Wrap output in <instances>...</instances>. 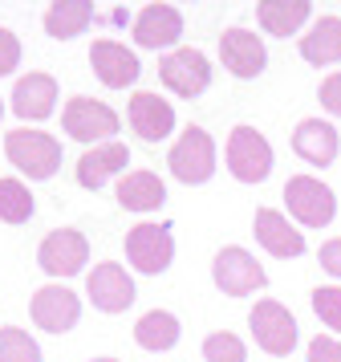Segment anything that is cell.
<instances>
[{
    "instance_id": "26",
    "label": "cell",
    "mask_w": 341,
    "mask_h": 362,
    "mask_svg": "<svg viewBox=\"0 0 341 362\" xmlns=\"http://www.w3.org/2000/svg\"><path fill=\"white\" fill-rule=\"evenodd\" d=\"M32 216V192L20 180H0V220L4 224H25Z\"/></svg>"
},
{
    "instance_id": "21",
    "label": "cell",
    "mask_w": 341,
    "mask_h": 362,
    "mask_svg": "<svg viewBox=\"0 0 341 362\" xmlns=\"http://www.w3.org/2000/svg\"><path fill=\"white\" fill-rule=\"evenodd\" d=\"M162 199H167V187L155 171H126L118 180V204L126 212H155L162 208Z\"/></svg>"
},
{
    "instance_id": "2",
    "label": "cell",
    "mask_w": 341,
    "mask_h": 362,
    "mask_svg": "<svg viewBox=\"0 0 341 362\" xmlns=\"http://www.w3.org/2000/svg\"><path fill=\"white\" fill-rule=\"evenodd\" d=\"M167 163H171V175L179 183H187V187L191 183H208L215 175V139L203 127H187L179 134V143L171 147Z\"/></svg>"
},
{
    "instance_id": "23",
    "label": "cell",
    "mask_w": 341,
    "mask_h": 362,
    "mask_svg": "<svg viewBox=\"0 0 341 362\" xmlns=\"http://www.w3.org/2000/svg\"><path fill=\"white\" fill-rule=\"evenodd\" d=\"M309 13H313V4H309V0H260V4H256L260 29H264V33H273V37L297 33V29L309 21Z\"/></svg>"
},
{
    "instance_id": "8",
    "label": "cell",
    "mask_w": 341,
    "mask_h": 362,
    "mask_svg": "<svg viewBox=\"0 0 341 362\" xmlns=\"http://www.w3.org/2000/svg\"><path fill=\"white\" fill-rule=\"evenodd\" d=\"M285 204L305 228H325L333 220V212H337V196L313 175H292L285 183Z\"/></svg>"
},
{
    "instance_id": "35",
    "label": "cell",
    "mask_w": 341,
    "mask_h": 362,
    "mask_svg": "<svg viewBox=\"0 0 341 362\" xmlns=\"http://www.w3.org/2000/svg\"><path fill=\"white\" fill-rule=\"evenodd\" d=\"M0 115H4V102H0Z\"/></svg>"
},
{
    "instance_id": "17",
    "label": "cell",
    "mask_w": 341,
    "mask_h": 362,
    "mask_svg": "<svg viewBox=\"0 0 341 362\" xmlns=\"http://www.w3.org/2000/svg\"><path fill=\"white\" fill-rule=\"evenodd\" d=\"M57 110V82L49 74H25L13 90V115L25 122H41Z\"/></svg>"
},
{
    "instance_id": "33",
    "label": "cell",
    "mask_w": 341,
    "mask_h": 362,
    "mask_svg": "<svg viewBox=\"0 0 341 362\" xmlns=\"http://www.w3.org/2000/svg\"><path fill=\"white\" fill-rule=\"evenodd\" d=\"M317 261H321L325 273H333V277H341V236H333V240H325L321 252H317Z\"/></svg>"
},
{
    "instance_id": "28",
    "label": "cell",
    "mask_w": 341,
    "mask_h": 362,
    "mask_svg": "<svg viewBox=\"0 0 341 362\" xmlns=\"http://www.w3.org/2000/svg\"><path fill=\"white\" fill-rule=\"evenodd\" d=\"M313 313L321 317V326L341 334V285H317L313 289Z\"/></svg>"
},
{
    "instance_id": "6",
    "label": "cell",
    "mask_w": 341,
    "mask_h": 362,
    "mask_svg": "<svg viewBox=\"0 0 341 362\" xmlns=\"http://www.w3.org/2000/svg\"><path fill=\"white\" fill-rule=\"evenodd\" d=\"M211 277H215V285H220L227 297L256 293V289H264V281H268L264 277V269H260V261L240 245H227V248L215 252V261H211Z\"/></svg>"
},
{
    "instance_id": "12",
    "label": "cell",
    "mask_w": 341,
    "mask_h": 362,
    "mask_svg": "<svg viewBox=\"0 0 341 362\" xmlns=\"http://www.w3.org/2000/svg\"><path fill=\"white\" fill-rule=\"evenodd\" d=\"M29 313H32V322H37L41 329L65 334V329L78 326L81 301H78V293L65 289V285H41V289L32 293V301H29Z\"/></svg>"
},
{
    "instance_id": "1",
    "label": "cell",
    "mask_w": 341,
    "mask_h": 362,
    "mask_svg": "<svg viewBox=\"0 0 341 362\" xmlns=\"http://www.w3.org/2000/svg\"><path fill=\"white\" fill-rule=\"evenodd\" d=\"M4 155L29 180H53L57 167H61V143L49 131H8Z\"/></svg>"
},
{
    "instance_id": "27",
    "label": "cell",
    "mask_w": 341,
    "mask_h": 362,
    "mask_svg": "<svg viewBox=\"0 0 341 362\" xmlns=\"http://www.w3.org/2000/svg\"><path fill=\"white\" fill-rule=\"evenodd\" d=\"M0 362H41V346L20 326H0Z\"/></svg>"
},
{
    "instance_id": "20",
    "label": "cell",
    "mask_w": 341,
    "mask_h": 362,
    "mask_svg": "<svg viewBox=\"0 0 341 362\" xmlns=\"http://www.w3.org/2000/svg\"><path fill=\"white\" fill-rule=\"evenodd\" d=\"M126 163H130L126 143H102V147H90L78 159V183L81 187H90V192H97L110 175L126 171Z\"/></svg>"
},
{
    "instance_id": "24",
    "label": "cell",
    "mask_w": 341,
    "mask_h": 362,
    "mask_svg": "<svg viewBox=\"0 0 341 362\" xmlns=\"http://www.w3.org/2000/svg\"><path fill=\"white\" fill-rule=\"evenodd\" d=\"M90 21H94V4L90 0H53L45 13V33L57 37V41H69V37L85 33Z\"/></svg>"
},
{
    "instance_id": "29",
    "label": "cell",
    "mask_w": 341,
    "mask_h": 362,
    "mask_svg": "<svg viewBox=\"0 0 341 362\" xmlns=\"http://www.w3.org/2000/svg\"><path fill=\"white\" fill-rule=\"evenodd\" d=\"M203 358L208 362H248V350H244V342L236 334L220 329V334H211L203 342Z\"/></svg>"
},
{
    "instance_id": "11",
    "label": "cell",
    "mask_w": 341,
    "mask_h": 362,
    "mask_svg": "<svg viewBox=\"0 0 341 362\" xmlns=\"http://www.w3.org/2000/svg\"><path fill=\"white\" fill-rule=\"evenodd\" d=\"M85 293H90V301H94V310L122 313V310L134 305L138 289H134L130 273L118 261H102V264H94V273L85 277Z\"/></svg>"
},
{
    "instance_id": "31",
    "label": "cell",
    "mask_w": 341,
    "mask_h": 362,
    "mask_svg": "<svg viewBox=\"0 0 341 362\" xmlns=\"http://www.w3.org/2000/svg\"><path fill=\"white\" fill-rule=\"evenodd\" d=\"M309 362H341V342L337 338H313L309 342Z\"/></svg>"
},
{
    "instance_id": "9",
    "label": "cell",
    "mask_w": 341,
    "mask_h": 362,
    "mask_svg": "<svg viewBox=\"0 0 341 362\" xmlns=\"http://www.w3.org/2000/svg\"><path fill=\"white\" fill-rule=\"evenodd\" d=\"M159 78L179 98H199L211 86V62L199 49H175L159 62Z\"/></svg>"
},
{
    "instance_id": "13",
    "label": "cell",
    "mask_w": 341,
    "mask_h": 362,
    "mask_svg": "<svg viewBox=\"0 0 341 362\" xmlns=\"http://www.w3.org/2000/svg\"><path fill=\"white\" fill-rule=\"evenodd\" d=\"M90 66H94L97 82L110 86V90H126V86H134L138 74H143V62H138L122 41H110V37H102V41L90 45Z\"/></svg>"
},
{
    "instance_id": "34",
    "label": "cell",
    "mask_w": 341,
    "mask_h": 362,
    "mask_svg": "<svg viewBox=\"0 0 341 362\" xmlns=\"http://www.w3.org/2000/svg\"><path fill=\"white\" fill-rule=\"evenodd\" d=\"M90 362H118V358H90Z\"/></svg>"
},
{
    "instance_id": "25",
    "label": "cell",
    "mask_w": 341,
    "mask_h": 362,
    "mask_svg": "<svg viewBox=\"0 0 341 362\" xmlns=\"http://www.w3.org/2000/svg\"><path fill=\"white\" fill-rule=\"evenodd\" d=\"M179 317L167 310H150L138 317V326H134V342L143 346V350H150V354H159V350H171V346L179 342Z\"/></svg>"
},
{
    "instance_id": "3",
    "label": "cell",
    "mask_w": 341,
    "mask_h": 362,
    "mask_svg": "<svg viewBox=\"0 0 341 362\" xmlns=\"http://www.w3.org/2000/svg\"><path fill=\"white\" fill-rule=\"evenodd\" d=\"M61 127L85 147H102V143H114L118 115L97 98H69L61 110Z\"/></svg>"
},
{
    "instance_id": "18",
    "label": "cell",
    "mask_w": 341,
    "mask_h": 362,
    "mask_svg": "<svg viewBox=\"0 0 341 362\" xmlns=\"http://www.w3.org/2000/svg\"><path fill=\"white\" fill-rule=\"evenodd\" d=\"M252 232H256V240L268 248L273 257H285V261H289V257H301V252H305V236L292 228L289 216L276 212V208H260L256 220H252Z\"/></svg>"
},
{
    "instance_id": "7",
    "label": "cell",
    "mask_w": 341,
    "mask_h": 362,
    "mask_svg": "<svg viewBox=\"0 0 341 362\" xmlns=\"http://www.w3.org/2000/svg\"><path fill=\"white\" fill-rule=\"evenodd\" d=\"M85 261H90V240H85L78 228L49 232L45 240H41V248H37V264L57 281L78 277L81 269H85Z\"/></svg>"
},
{
    "instance_id": "4",
    "label": "cell",
    "mask_w": 341,
    "mask_h": 362,
    "mask_svg": "<svg viewBox=\"0 0 341 362\" xmlns=\"http://www.w3.org/2000/svg\"><path fill=\"white\" fill-rule=\"evenodd\" d=\"M227 171L236 175L240 183H264L268 171H273V147L268 139L252 127H236L227 134Z\"/></svg>"
},
{
    "instance_id": "22",
    "label": "cell",
    "mask_w": 341,
    "mask_h": 362,
    "mask_svg": "<svg viewBox=\"0 0 341 362\" xmlns=\"http://www.w3.org/2000/svg\"><path fill=\"white\" fill-rule=\"evenodd\" d=\"M301 57L313 66H341V17H321L301 37Z\"/></svg>"
},
{
    "instance_id": "14",
    "label": "cell",
    "mask_w": 341,
    "mask_h": 362,
    "mask_svg": "<svg viewBox=\"0 0 341 362\" xmlns=\"http://www.w3.org/2000/svg\"><path fill=\"white\" fill-rule=\"evenodd\" d=\"M220 57H224V66L232 78H260L264 74V62H268V53H264V41L260 33L252 29H227L220 37Z\"/></svg>"
},
{
    "instance_id": "15",
    "label": "cell",
    "mask_w": 341,
    "mask_h": 362,
    "mask_svg": "<svg viewBox=\"0 0 341 362\" xmlns=\"http://www.w3.org/2000/svg\"><path fill=\"white\" fill-rule=\"evenodd\" d=\"M183 37V13L175 4H146L134 17V45L143 49H171Z\"/></svg>"
},
{
    "instance_id": "19",
    "label": "cell",
    "mask_w": 341,
    "mask_h": 362,
    "mask_svg": "<svg viewBox=\"0 0 341 362\" xmlns=\"http://www.w3.org/2000/svg\"><path fill=\"white\" fill-rule=\"evenodd\" d=\"M337 147H341L337 131H333L329 122H321V118H305V122L292 131V151L313 167H329L337 159Z\"/></svg>"
},
{
    "instance_id": "32",
    "label": "cell",
    "mask_w": 341,
    "mask_h": 362,
    "mask_svg": "<svg viewBox=\"0 0 341 362\" xmlns=\"http://www.w3.org/2000/svg\"><path fill=\"white\" fill-rule=\"evenodd\" d=\"M317 98H321V106L329 110V115H337V118H341V74H329V78H325V82H321V94H317Z\"/></svg>"
},
{
    "instance_id": "30",
    "label": "cell",
    "mask_w": 341,
    "mask_h": 362,
    "mask_svg": "<svg viewBox=\"0 0 341 362\" xmlns=\"http://www.w3.org/2000/svg\"><path fill=\"white\" fill-rule=\"evenodd\" d=\"M16 66H20V41L13 29H0V78L13 74Z\"/></svg>"
},
{
    "instance_id": "16",
    "label": "cell",
    "mask_w": 341,
    "mask_h": 362,
    "mask_svg": "<svg viewBox=\"0 0 341 362\" xmlns=\"http://www.w3.org/2000/svg\"><path fill=\"white\" fill-rule=\"evenodd\" d=\"M130 127L138 131V139L146 143H162L167 134L175 131V106L159 94H150V90H138L134 98H130Z\"/></svg>"
},
{
    "instance_id": "5",
    "label": "cell",
    "mask_w": 341,
    "mask_h": 362,
    "mask_svg": "<svg viewBox=\"0 0 341 362\" xmlns=\"http://www.w3.org/2000/svg\"><path fill=\"white\" fill-rule=\"evenodd\" d=\"M248 326H252V338H256L260 350H268L276 358H285L292 346H297V317L280 301H273V297H264V301L252 305Z\"/></svg>"
},
{
    "instance_id": "10",
    "label": "cell",
    "mask_w": 341,
    "mask_h": 362,
    "mask_svg": "<svg viewBox=\"0 0 341 362\" xmlns=\"http://www.w3.org/2000/svg\"><path fill=\"white\" fill-rule=\"evenodd\" d=\"M175 257V236L167 224H138V228L126 232V261L138 269V273H162Z\"/></svg>"
}]
</instances>
